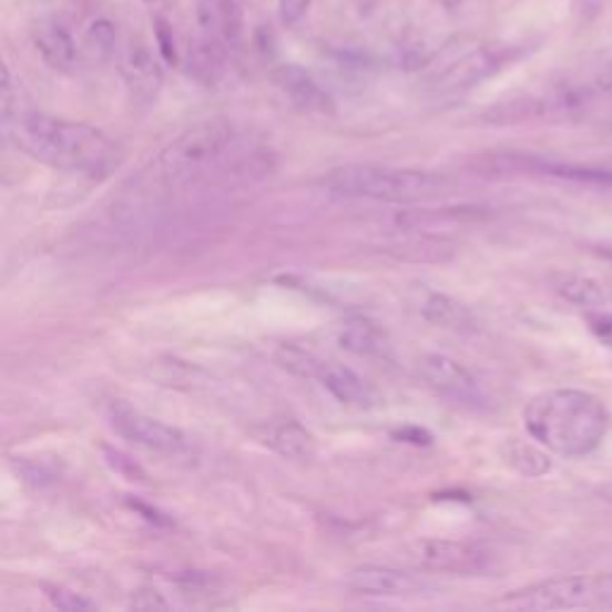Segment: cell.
Wrapping results in <instances>:
<instances>
[{
	"label": "cell",
	"mask_w": 612,
	"mask_h": 612,
	"mask_svg": "<svg viewBox=\"0 0 612 612\" xmlns=\"http://www.w3.org/2000/svg\"><path fill=\"white\" fill-rule=\"evenodd\" d=\"M3 132L27 156L55 171L105 177L120 163L115 142L99 128L29 109L8 65L3 68Z\"/></svg>",
	"instance_id": "cell-1"
},
{
	"label": "cell",
	"mask_w": 612,
	"mask_h": 612,
	"mask_svg": "<svg viewBox=\"0 0 612 612\" xmlns=\"http://www.w3.org/2000/svg\"><path fill=\"white\" fill-rule=\"evenodd\" d=\"M524 428L548 452L579 459L599 450L608 431V409L586 390H545L527 402Z\"/></svg>",
	"instance_id": "cell-2"
},
{
	"label": "cell",
	"mask_w": 612,
	"mask_h": 612,
	"mask_svg": "<svg viewBox=\"0 0 612 612\" xmlns=\"http://www.w3.org/2000/svg\"><path fill=\"white\" fill-rule=\"evenodd\" d=\"M239 144L233 120L208 118L180 132L153 159L151 175L165 190H187L208 182L230 165V156Z\"/></svg>",
	"instance_id": "cell-3"
},
{
	"label": "cell",
	"mask_w": 612,
	"mask_h": 612,
	"mask_svg": "<svg viewBox=\"0 0 612 612\" xmlns=\"http://www.w3.org/2000/svg\"><path fill=\"white\" fill-rule=\"evenodd\" d=\"M320 187L349 198H369L386 204H417L450 190V180L417 167L380 163H349L333 167L320 177Z\"/></svg>",
	"instance_id": "cell-4"
},
{
	"label": "cell",
	"mask_w": 612,
	"mask_h": 612,
	"mask_svg": "<svg viewBox=\"0 0 612 612\" xmlns=\"http://www.w3.org/2000/svg\"><path fill=\"white\" fill-rule=\"evenodd\" d=\"M605 99H612V63L589 76H581V80H564L545 89L543 94L498 103L491 111H486L483 120L491 125H514V122L527 120L568 118L589 111Z\"/></svg>",
	"instance_id": "cell-5"
},
{
	"label": "cell",
	"mask_w": 612,
	"mask_h": 612,
	"mask_svg": "<svg viewBox=\"0 0 612 612\" xmlns=\"http://www.w3.org/2000/svg\"><path fill=\"white\" fill-rule=\"evenodd\" d=\"M612 603V572L603 574H568L529 584L504 593L496 603L502 610H527V612H550V610H574Z\"/></svg>",
	"instance_id": "cell-6"
},
{
	"label": "cell",
	"mask_w": 612,
	"mask_h": 612,
	"mask_svg": "<svg viewBox=\"0 0 612 612\" xmlns=\"http://www.w3.org/2000/svg\"><path fill=\"white\" fill-rule=\"evenodd\" d=\"M275 361H278L289 374L316 380L320 388L345 407L374 409L378 405V392L369 380L345 364L318 357L312 349H304L297 345H283L278 351H275Z\"/></svg>",
	"instance_id": "cell-7"
},
{
	"label": "cell",
	"mask_w": 612,
	"mask_h": 612,
	"mask_svg": "<svg viewBox=\"0 0 612 612\" xmlns=\"http://www.w3.org/2000/svg\"><path fill=\"white\" fill-rule=\"evenodd\" d=\"M419 378L436 395L462 409H486L488 395L479 378L473 376L462 361H457L440 351H426L417 361Z\"/></svg>",
	"instance_id": "cell-8"
},
{
	"label": "cell",
	"mask_w": 612,
	"mask_h": 612,
	"mask_svg": "<svg viewBox=\"0 0 612 612\" xmlns=\"http://www.w3.org/2000/svg\"><path fill=\"white\" fill-rule=\"evenodd\" d=\"M517 55H519V49H514V45H504V43L479 45V49L459 55L446 70L434 74L431 89L436 94H462V91H469L473 86L483 84L486 80H491V76H496L500 70L508 68Z\"/></svg>",
	"instance_id": "cell-9"
},
{
	"label": "cell",
	"mask_w": 612,
	"mask_h": 612,
	"mask_svg": "<svg viewBox=\"0 0 612 612\" xmlns=\"http://www.w3.org/2000/svg\"><path fill=\"white\" fill-rule=\"evenodd\" d=\"M343 584L351 595H361V599H419L436 591L431 579L397 568H380V564L349 570Z\"/></svg>",
	"instance_id": "cell-10"
},
{
	"label": "cell",
	"mask_w": 612,
	"mask_h": 612,
	"mask_svg": "<svg viewBox=\"0 0 612 612\" xmlns=\"http://www.w3.org/2000/svg\"><path fill=\"white\" fill-rule=\"evenodd\" d=\"M109 419L118 436L146 450L177 455L182 450H187L190 446L187 436L182 434L180 428L165 424L161 419H153L130 405H122V402L113 405L109 411Z\"/></svg>",
	"instance_id": "cell-11"
},
{
	"label": "cell",
	"mask_w": 612,
	"mask_h": 612,
	"mask_svg": "<svg viewBox=\"0 0 612 612\" xmlns=\"http://www.w3.org/2000/svg\"><path fill=\"white\" fill-rule=\"evenodd\" d=\"M409 560L428 572L477 574L486 570L488 553L481 545L469 541L424 539L409 545Z\"/></svg>",
	"instance_id": "cell-12"
},
{
	"label": "cell",
	"mask_w": 612,
	"mask_h": 612,
	"mask_svg": "<svg viewBox=\"0 0 612 612\" xmlns=\"http://www.w3.org/2000/svg\"><path fill=\"white\" fill-rule=\"evenodd\" d=\"M120 74L130 96L140 103L156 101L163 86L161 63L144 43H130L120 55Z\"/></svg>",
	"instance_id": "cell-13"
},
{
	"label": "cell",
	"mask_w": 612,
	"mask_h": 612,
	"mask_svg": "<svg viewBox=\"0 0 612 612\" xmlns=\"http://www.w3.org/2000/svg\"><path fill=\"white\" fill-rule=\"evenodd\" d=\"M32 41L43 63L55 72H74L84 55L70 29L60 20H39L32 29Z\"/></svg>",
	"instance_id": "cell-14"
},
{
	"label": "cell",
	"mask_w": 612,
	"mask_h": 612,
	"mask_svg": "<svg viewBox=\"0 0 612 612\" xmlns=\"http://www.w3.org/2000/svg\"><path fill=\"white\" fill-rule=\"evenodd\" d=\"M496 163H500L502 171H508V173L543 175V177H555V180H564V182H577V185H586V187L612 190V173H608V171H591V167L570 165V163H553V161L536 159V156H502Z\"/></svg>",
	"instance_id": "cell-15"
},
{
	"label": "cell",
	"mask_w": 612,
	"mask_h": 612,
	"mask_svg": "<svg viewBox=\"0 0 612 612\" xmlns=\"http://www.w3.org/2000/svg\"><path fill=\"white\" fill-rule=\"evenodd\" d=\"M196 24L202 34L237 49L244 37V10L239 0H196Z\"/></svg>",
	"instance_id": "cell-16"
},
{
	"label": "cell",
	"mask_w": 612,
	"mask_h": 612,
	"mask_svg": "<svg viewBox=\"0 0 612 612\" xmlns=\"http://www.w3.org/2000/svg\"><path fill=\"white\" fill-rule=\"evenodd\" d=\"M275 84L293 101L295 109L309 115H333L335 103L328 91L299 65H283L275 72Z\"/></svg>",
	"instance_id": "cell-17"
},
{
	"label": "cell",
	"mask_w": 612,
	"mask_h": 612,
	"mask_svg": "<svg viewBox=\"0 0 612 612\" xmlns=\"http://www.w3.org/2000/svg\"><path fill=\"white\" fill-rule=\"evenodd\" d=\"M415 309L424 320L434 324L436 328H446L455 333H469L477 328L467 306H462L446 293H438V289L421 287L415 297Z\"/></svg>",
	"instance_id": "cell-18"
},
{
	"label": "cell",
	"mask_w": 612,
	"mask_h": 612,
	"mask_svg": "<svg viewBox=\"0 0 612 612\" xmlns=\"http://www.w3.org/2000/svg\"><path fill=\"white\" fill-rule=\"evenodd\" d=\"M555 289L574 304L577 309L591 314H612V295L599 280L589 278V275L579 273H558L555 275Z\"/></svg>",
	"instance_id": "cell-19"
},
{
	"label": "cell",
	"mask_w": 612,
	"mask_h": 612,
	"mask_svg": "<svg viewBox=\"0 0 612 612\" xmlns=\"http://www.w3.org/2000/svg\"><path fill=\"white\" fill-rule=\"evenodd\" d=\"M187 68L198 82L208 86L221 84L230 70V49L211 37L202 34L190 41Z\"/></svg>",
	"instance_id": "cell-20"
},
{
	"label": "cell",
	"mask_w": 612,
	"mask_h": 612,
	"mask_svg": "<svg viewBox=\"0 0 612 612\" xmlns=\"http://www.w3.org/2000/svg\"><path fill=\"white\" fill-rule=\"evenodd\" d=\"M335 343L357 357H386L390 340L369 318H349L335 330Z\"/></svg>",
	"instance_id": "cell-21"
},
{
	"label": "cell",
	"mask_w": 612,
	"mask_h": 612,
	"mask_svg": "<svg viewBox=\"0 0 612 612\" xmlns=\"http://www.w3.org/2000/svg\"><path fill=\"white\" fill-rule=\"evenodd\" d=\"M268 442L275 452L283 455L285 459H297V462L312 459L316 452L314 436L297 421H283L275 426Z\"/></svg>",
	"instance_id": "cell-22"
},
{
	"label": "cell",
	"mask_w": 612,
	"mask_h": 612,
	"mask_svg": "<svg viewBox=\"0 0 612 612\" xmlns=\"http://www.w3.org/2000/svg\"><path fill=\"white\" fill-rule=\"evenodd\" d=\"M82 53L96 65L109 63L118 53V27L109 18L91 20L84 32Z\"/></svg>",
	"instance_id": "cell-23"
},
{
	"label": "cell",
	"mask_w": 612,
	"mask_h": 612,
	"mask_svg": "<svg viewBox=\"0 0 612 612\" xmlns=\"http://www.w3.org/2000/svg\"><path fill=\"white\" fill-rule=\"evenodd\" d=\"M504 457H508V462L519 473H524V477H541V473H545L550 469L548 457L539 448L527 446V442H519V440L510 442Z\"/></svg>",
	"instance_id": "cell-24"
},
{
	"label": "cell",
	"mask_w": 612,
	"mask_h": 612,
	"mask_svg": "<svg viewBox=\"0 0 612 612\" xmlns=\"http://www.w3.org/2000/svg\"><path fill=\"white\" fill-rule=\"evenodd\" d=\"M41 591L45 599H49V603L58 610H68V612H82V610H96V603L89 601L84 593H76L68 586H60V584H49V581H43L41 584Z\"/></svg>",
	"instance_id": "cell-25"
},
{
	"label": "cell",
	"mask_w": 612,
	"mask_h": 612,
	"mask_svg": "<svg viewBox=\"0 0 612 612\" xmlns=\"http://www.w3.org/2000/svg\"><path fill=\"white\" fill-rule=\"evenodd\" d=\"M20 469H22V477L27 481H34L37 486H43V483H51L55 481V469L49 467L45 462H37V459H29V457H22L20 459Z\"/></svg>",
	"instance_id": "cell-26"
},
{
	"label": "cell",
	"mask_w": 612,
	"mask_h": 612,
	"mask_svg": "<svg viewBox=\"0 0 612 612\" xmlns=\"http://www.w3.org/2000/svg\"><path fill=\"white\" fill-rule=\"evenodd\" d=\"M309 8H312V0H278L280 20L287 27L299 24L306 18V12H309Z\"/></svg>",
	"instance_id": "cell-27"
},
{
	"label": "cell",
	"mask_w": 612,
	"mask_h": 612,
	"mask_svg": "<svg viewBox=\"0 0 612 612\" xmlns=\"http://www.w3.org/2000/svg\"><path fill=\"white\" fill-rule=\"evenodd\" d=\"M105 457H109V465L113 469H118L120 473H125V477H130L132 481H144V471L136 467L130 457L122 455L120 450H113V448H105Z\"/></svg>",
	"instance_id": "cell-28"
},
{
	"label": "cell",
	"mask_w": 612,
	"mask_h": 612,
	"mask_svg": "<svg viewBox=\"0 0 612 612\" xmlns=\"http://www.w3.org/2000/svg\"><path fill=\"white\" fill-rule=\"evenodd\" d=\"M156 34H159V49L163 53V58L167 60V63H177V45H175V37H173V29L171 24H167L165 20H159L156 22Z\"/></svg>",
	"instance_id": "cell-29"
},
{
	"label": "cell",
	"mask_w": 612,
	"mask_h": 612,
	"mask_svg": "<svg viewBox=\"0 0 612 612\" xmlns=\"http://www.w3.org/2000/svg\"><path fill=\"white\" fill-rule=\"evenodd\" d=\"M130 605H132L134 610H167V608H171L159 591H149V589L136 593Z\"/></svg>",
	"instance_id": "cell-30"
},
{
	"label": "cell",
	"mask_w": 612,
	"mask_h": 612,
	"mask_svg": "<svg viewBox=\"0 0 612 612\" xmlns=\"http://www.w3.org/2000/svg\"><path fill=\"white\" fill-rule=\"evenodd\" d=\"M397 438L400 440H407V442H415V446H426V442H431V436H428L426 431H421V428H405V431L397 434Z\"/></svg>",
	"instance_id": "cell-31"
},
{
	"label": "cell",
	"mask_w": 612,
	"mask_h": 612,
	"mask_svg": "<svg viewBox=\"0 0 612 612\" xmlns=\"http://www.w3.org/2000/svg\"><path fill=\"white\" fill-rule=\"evenodd\" d=\"M351 3L357 6L359 12H371L378 6V0H351Z\"/></svg>",
	"instance_id": "cell-32"
},
{
	"label": "cell",
	"mask_w": 612,
	"mask_h": 612,
	"mask_svg": "<svg viewBox=\"0 0 612 612\" xmlns=\"http://www.w3.org/2000/svg\"><path fill=\"white\" fill-rule=\"evenodd\" d=\"M603 134H605V140H610V142H612V122H610V125H605Z\"/></svg>",
	"instance_id": "cell-33"
}]
</instances>
